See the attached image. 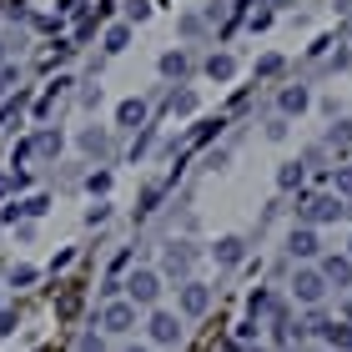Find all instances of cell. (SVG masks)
Wrapping results in <instances>:
<instances>
[{"label": "cell", "mask_w": 352, "mask_h": 352, "mask_svg": "<svg viewBox=\"0 0 352 352\" xmlns=\"http://www.w3.org/2000/svg\"><path fill=\"white\" fill-rule=\"evenodd\" d=\"M327 146H338V151L352 146V121H338V126H332V131H327Z\"/></svg>", "instance_id": "obj_20"}, {"label": "cell", "mask_w": 352, "mask_h": 352, "mask_svg": "<svg viewBox=\"0 0 352 352\" xmlns=\"http://www.w3.org/2000/svg\"><path fill=\"white\" fill-rule=\"evenodd\" d=\"M282 71V56H262L257 60V76H277Z\"/></svg>", "instance_id": "obj_25"}, {"label": "cell", "mask_w": 352, "mask_h": 352, "mask_svg": "<svg viewBox=\"0 0 352 352\" xmlns=\"http://www.w3.org/2000/svg\"><path fill=\"white\" fill-rule=\"evenodd\" d=\"M247 312L252 317H267V312H277V302H272V292H252L247 297Z\"/></svg>", "instance_id": "obj_19"}, {"label": "cell", "mask_w": 352, "mask_h": 352, "mask_svg": "<svg viewBox=\"0 0 352 352\" xmlns=\"http://www.w3.org/2000/svg\"><path fill=\"white\" fill-rule=\"evenodd\" d=\"M166 111H171V116H191V111H197V96H191V91H171Z\"/></svg>", "instance_id": "obj_16"}, {"label": "cell", "mask_w": 352, "mask_h": 352, "mask_svg": "<svg viewBox=\"0 0 352 352\" xmlns=\"http://www.w3.org/2000/svg\"><path fill=\"white\" fill-rule=\"evenodd\" d=\"M206 307H212V287H201V282H182V312H186V317H201Z\"/></svg>", "instance_id": "obj_6"}, {"label": "cell", "mask_w": 352, "mask_h": 352, "mask_svg": "<svg viewBox=\"0 0 352 352\" xmlns=\"http://www.w3.org/2000/svg\"><path fill=\"white\" fill-rule=\"evenodd\" d=\"M176 338H182V322H176L171 312H156V317H151V342H162V347H171Z\"/></svg>", "instance_id": "obj_8"}, {"label": "cell", "mask_w": 352, "mask_h": 352, "mask_svg": "<svg viewBox=\"0 0 352 352\" xmlns=\"http://www.w3.org/2000/svg\"><path fill=\"white\" fill-rule=\"evenodd\" d=\"M156 201H162V186H146V197H141V212H156Z\"/></svg>", "instance_id": "obj_29"}, {"label": "cell", "mask_w": 352, "mask_h": 352, "mask_svg": "<svg viewBox=\"0 0 352 352\" xmlns=\"http://www.w3.org/2000/svg\"><path fill=\"white\" fill-rule=\"evenodd\" d=\"M322 282H332V287H352V262L347 257H322Z\"/></svg>", "instance_id": "obj_9"}, {"label": "cell", "mask_w": 352, "mask_h": 352, "mask_svg": "<svg viewBox=\"0 0 352 352\" xmlns=\"http://www.w3.org/2000/svg\"><path fill=\"white\" fill-rule=\"evenodd\" d=\"M86 191H101V197H106V191H111V176H106V171H91V176H86Z\"/></svg>", "instance_id": "obj_23"}, {"label": "cell", "mask_w": 352, "mask_h": 352, "mask_svg": "<svg viewBox=\"0 0 352 352\" xmlns=\"http://www.w3.org/2000/svg\"><path fill=\"white\" fill-rule=\"evenodd\" d=\"M30 282H36V267H15L10 272V287H30Z\"/></svg>", "instance_id": "obj_24"}, {"label": "cell", "mask_w": 352, "mask_h": 352, "mask_svg": "<svg viewBox=\"0 0 352 352\" xmlns=\"http://www.w3.org/2000/svg\"><path fill=\"white\" fill-rule=\"evenodd\" d=\"M186 71H191V56H186V51H166V56H162V76H171V81H182Z\"/></svg>", "instance_id": "obj_12"}, {"label": "cell", "mask_w": 352, "mask_h": 352, "mask_svg": "<svg viewBox=\"0 0 352 352\" xmlns=\"http://www.w3.org/2000/svg\"><path fill=\"white\" fill-rule=\"evenodd\" d=\"M126 352H146V347H126Z\"/></svg>", "instance_id": "obj_35"}, {"label": "cell", "mask_w": 352, "mask_h": 352, "mask_svg": "<svg viewBox=\"0 0 352 352\" xmlns=\"http://www.w3.org/2000/svg\"><path fill=\"white\" fill-rule=\"evenodd\" d=\"M15 322H21V317H15L10 307H0V338H6V332H15Z\"/></svg>", "instance_id": "obj_28"}, {"label": "cell", "mask_w": 352, "mask_h": 352, "mask_svg": "<svg viewBox=\"0 0 352 352\" xmlns=\"http://www.w3.org/2000/svg\"><path fill=\"white\" fill-rule=\"evenodd\" d=\"M10 86H15V66H6V71H0V96H6Z\"/></svg>", "instance_id": "obj_31"}, {"label": "cell", "mask_w": 352, "mask_h": 352, "mask_svg": "<svg viewBox=\"0 0 352 352\" xmlns=\"http://www.w3.org/2000/svg\"><path fill=\"white\" fill-rule=\"evenodd\" d=\"M45 206H51V201H45V197H30V201H21V212H25V217H41V212H45Z\"/></svg>", "instance_id": "obj_26"}, {"label": "cell", "mask_w": 352, "mask_h": 352, "mask_svg": "<svg viewBox=\"0 0 352 352\" xmlns=\"http://www.w3.org/2000/svg\"><path fill=\"white\" fill-rule=\"evenodd\" d=\"M126 41H131V30H126V25H111V30H106V51H111V56L126 51Z\"/></svg>", "instance_id": "obj_22"}, {"label": "cell", "mask_w": 352, "mask_h": 352, "mask_svg": "<svg viewBox=\"0 0 352 352\" xmlns=\"http://www.w3.org/2000/svg\"><path fill=\"white\" fill-rule=\"evenodd\" d=\"M292 292H297V302H307V307H317L322 302V292H327V282H322V272H312V267H302L297 277H292Z\"/></svg>", "instance_id": "obj_4"}, {"label": "cell", "mask_w": 352, "mask_h": 352, "mask_svg": "<svg viewBox=\"0 0 352 352\" xmlns=\"http://www.w3.org/2000/svg\"><path fill=\"white\" fill-rule=\"evenodd\" d=\"M206 76H212V81H232V76H236V60H232V56H212V60H206Z\"/></svg>", "instance_id": "obj_15"}, {"label": "cell", "mask_w": 352, "mask_h": 352, "mask_svg": "<svg viewBox=\"0 0 352 352\" xmlns=\"http://www.w3.org/2000/svg\"><path fill=\"white\" fill-rule=\"evenodd\" d=\"M322 338H327L332 347H342V352H352V327H338V322H327V327H322Z\"/></svg>", "instance_id": "obj_18"}, {"label": "cell", "mask_w": 352, "mask_h": 352, "mask_svg": "<svg viewBox=\"0 0 352 352\" xmlns=\"http://www.w3.org/2000/svg\"><path fill=\"white\" fill-rule=\"evenodd\" d=\"M116 121H121V126H131V131H136V126L146 121V101H141V96H136V101H121V106H116Z\"/></svg>", "instance_id": "obj_11"}, {"label": "cell", "mask_w": 352, "mask_h": 352, "mask_svg": "<svg viewBox=\"0 0 352 352\" xmlns=\"http://www.w3.org/2000/svg\"><path fill=\"white\" fill-rule=\"evenodd\" d=\"M277 186H282V191H292V186H302V166H297V162H287V166L277 171Z\"/></svg>", "instance_id": "obj_21"}, {"label": "cell", "mask_w": 352, "mask_h": 352, "mask_svg": "<svg viewBox=\"0 0 352 352\" xmlns=\"http://www.w3.org/2000/svg\"><path fill=\"white\" fill-rule=\"evenodd\" d=\"M347 262H352V242H347Z\"/></svg>", "instance_id": "obj_36"}, {"label": "cell", "mask_w": 352, "mask_h": 352, "mask_svg": "<svg viewBox=\"0 0 352 352\" xmlns=\"http://www.w3.org/2000/svg\"><path fill=\"white\" fill-rule=\"evenodd\" d=\"M81 146H86L91 156H106V151H111V136H106V131H96V126H91V131H81Z\"/></svg>", "instance_id": "obj_17"}, {"label": "cell", "mask_w": 352, "mask_h": 352, "mask_svg": "<svg viewBox=\"0 0 352 352\" xmlns=\"http://www.w3.org/2000/svg\"><path fill=\"white\" fill-rule=\"evenodd\" d=\"M287 252H292L297 262H307V257H317V252H322V242H317L312 227H297L292 236H287Z\"/></svg>", "instance_id": "obj_7"}, {"label": "cell", "mask_w": 352, "mask_h": 352, "mask_svg": "<svg viewBox=\"0 0 352 352\" xmlns=\"http://www.w3.org/2000/svg\"><path fill=\"white\" fill-rule=\"evenodd\" d=\"M212 257H217L221 267H236V262L247 257V242H242V236H221V242L212 247Z\"/></svg>", "instance_id": "obj_10"}, {"label": "cell", "mask_w": 352, "mask_h": 352, "mask_svg": "<svg viewBox=\"0 0 352 352\" xmlns=\"http://www.w3.org/2000/svg\"><path fill=\"white\" fill-rule=\"evenodd\" d=\"M81 352H101V338H96V332H86V338H81Z\"/></svg>", "instance_id": "obj_32"}, {"label": "cell", "mask_w": 352, "mask_h": 352, "mask_svg": "<svg viewBox=\"0 0 352 352\" xmlns=\"http://www.w3.org/2000/svg\"><path fill=\"white\" fill-rule=\"evenodd\" d=\"M307 101H312V96L302 91V86H287V91H282V111H287V116H302V111H307Z\"/></svg>", "instance_id": "obj_13"}, {"label": "cell", "mask_w": 352, "mask_h": 352, "mask_svg": "<svg viewBox=\"0 0 352 352\" xmlns=\"http://www.w3.org/2000/svg\"><path fill=\"white\" fill-rule=\"evenodd\" d=\"M126 10H131V21H146V15H151V6H146V0H131Z\"/></svg>", "instance_id": "obj_30"}, {"label": "cell", "mask_w": 352, "mask_h": 352, "mask_svg": "<svg viewBox=\"0 0 352 352\" xmlns=\"http://www.w3.org/2000/svg\"><path fill=\"white\" fill-rule=\"evenodd\" d=\"M126 292H131V307H151L156 297H162V277L146 267H136L131 277H126Z\"/></svg>", "instance_id": "obj_2"}, {"label": "cell", "mask_w": 352, "mask_h": 352, "mask_svg": "<svg viewBox=\"0 0 352 352\" xmlns=\"http://www.w3.org/2000/svg\"><path fill=\"white\" fill-rule=\"evenodd\" d=\"M191 262H197V247H191V242H166V252H162L166 277H176V282H191Z\"/></svg>", "instance_id": "obj_3"}, {"label": "cell", "mask_w": 352, "mask_h": 352, "mask_svg": "<svg viewBox=\"0 0 352 352\" xmlns=\"http://www.w3.org/2000/svg\"><path fill=\"white\" fill-rule=\"evenodd\" d=\"M0 71H6V45H0Z\"/></svg>", "instance_id": "obj_34"}, {"label": "cell", "mask_w": 352, "mask_h": 352, "mask_svg": "<svg viewBox=\"0 0 352 352\" xmlns=\"http://www.w3.org/2000/svg\"><path fill=\"white\" fill-rule=\"evenodd\" d=\"M332 182H338V191H342V197H352V166H342L338 176H332Z\"/></svg>", "instance_id": "obj_27"}, {"label": "cell", "mask_w": 352, "mask_h": 352, "mask_svg": "<svg viewBox=\"0 0 352 352\" xmlns=\"http://www.w3.org/2000/svg\"><path fill=\"white\" fill-rule=\"evenodd\" d=\"M30 146H36V156H60V131H36Z\"/></svg>", "instance_id": "obj_14"}, {"label": "cell", "mask_w": 352, "mask_h": 352, "mask_svg": "<svg viewBox=\"0 0 352 352\" xmlns=\"http://www.w3.org/2000/svg\"><path fill=\"white\" fill-rule=\"evenodd\" d=\"M302 212V227H322V221H338V217H352V206L342 197H332V191H317V197H307L297 206Z\"/></svg>", "instance_id": "obj_1"}, {"label": "cell", "mask_w": 352, "mask_h": 352, "mask_svg": "<svg viewBox=\"0 0 352 352\" xmlns=\"http://www.w3.org/2000/svg\"><path fill=\"white\" fill-rule=\"evenodd\" d=\"M6 191H10V176H0V197H6Z\"/></svg>", "instance_id": "obj_33"}, {"label": "cell", "mask_w": 352, "mask_h": 352, "mask_svg": "<svg viewBox=\"0 0 352 352\" xmlns=\"http://www.w3.org/2000/svg\"><path fill=\"white\" fill-rule=\"evenodd\" d=\"M262 352H267V347H262Z\"/></svg>", "instance_id": "obj_37"}, {"label": "cell", "mask_w": 352, "mask_h": 352, "mask_svg": "<svg viewBox=\"0 0 352 352\" xmlns=\"http://www.w3.org/2000/svg\"><path fill=\"white\" fill-rule=\"evenodd\" d=\"M101 327L106 332H131L136 327V307L131 302H106L101 307Z\"/></svg>", "instance_id": "obj_5"}]
</instances>
